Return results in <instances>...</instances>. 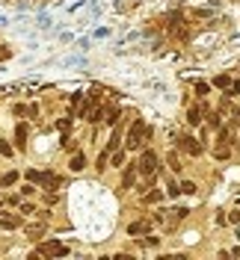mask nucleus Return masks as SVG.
<instances>
[{"label": "nucleus", "mask_w": 240, "mask_h": 260, "mask_svg": "<svg viewBox=\"0 0 240 260\" xmlns=\"http://www.w3.org/2000/svg\"><path fill=\"white\" fill-rule=\"evenodd\" d=\"M137 157V169H140V178H160V172L166 169L163 166V154H160L154 145H145Z\"/></svg>", "instance_id": "1"}, {"label": "nucleus", "mask_w": 240, "mask_h": 260, "mask_svg": "<svg viewBox=\"0 0 240 260\" xmlns=\"http://www.w3.org/2000/svg\"><path fill=\"white\" fill-rule=\"evenodd\" d=\"M175 148L187 157V160H202L205 154H208V148L199 142V136H196V130L190 127H184L181 133H178V139H175Z\"/></svg>", "instance_id": "2"}, {"label": "nucleus", "mask_w": 240, "mask_h": 260, "mask_svg": "<svg viewBox=\"0 0 240 260\" xmlns=\"http://www.w3.org/2000/svg\"><path fill=\"white\" fill-rule=\"evenodd\" d=\"M145 124L148 121H145L143 115H137L128 124V130H125V151L128 154H140L145 148Z\"/></svg>", "instance_id": "3"}, {"label": "nucleus", "mask_w": 240, "mask_h": 260, "mask_svg": "<svg viewBox=\"0 0 240 260\" xmlns=\"http://www.w3.org/2000/svg\"><path fill=\"white\" fill-rule=\"evenodd\" d=\"M33 130H36L33 121H27V118H15V127H12V145H15L18 154H27V151H30Z\"/></svg>", "instance_id": "4"}, {"label": "nucleus", "mask_w": 240, "mask_h": 260, "mask_svg": "<svg viewBox=\"0 0 240 260\" xmlns=\"http://www.w3.org/2000/svg\"><path fill=\"white\" fill-rule=\"evenodd\" d=\"M36 248H39V254L42 257H68V254H74V248H71V243H63V240H39L36 243Z\"/></svg>", "instance_id": "5"}, {"label": "nucleus", "mask_w": 240, "mask_h": 260, "mask_svg": "<svg viewBox=\"0 0 240 260\" xmlns=\"http://www.w3.org/2000/svg\"><path fill=\"white\" fill-rule=\"evenodd\" d=\"M137 180H140V169H137V157L130 154V160L119 169V192H134V186H137Z\"/></svg>", "instance_id": "6"}, {"label": "nucleus", "mask_w": 240, "mask_h": 260, "mask_svg": "<svg viewBox=\"0 0 240 260\" xmlns=\"http://www.w3.org/2000/svg\"><path fill=\"white\" fill-rule=\"evenodd\" d=\"M148 231H154V222H151V216H148V210L137 213V219H130L128 225H125V237H145Z\"/></svg>", "instance_id": "7"}, {"label": "nucleus", "mask_w": 240, "mask_h": 260, "mask_svg": "<svg viewBox=\"0 0 240 260\" xmlns=\"http://www.w3.org/2000/svg\"><path fill=\"white\" fill-rule=\"evenodd\" d=\"M21 234H24V240L27 243H39V240H45L50 234V222H42V219H27L24 228H21Z\"/></svg>", "instance_id": "8"}, {"label": "nucleus", "mask_w": 240, "mask_h": 260, "mask_svg": "<svg viewBox=\"0 0 240 260\" xmlns=\"http://www.w3.org/2000/svg\"><path fill=\"white\" fill-rule=\"evenodd\" d=\"M24 222H27V216H21L15 207H3V210H0V231H3V234L21 231V228H24Z\"/></svg>", "instance_id": "9"}, {"label": "nucleus", "mask_w": 240, "mask_h": 260, "mask_svg": "<svg viewBox=\"0 0 240 260\" xmlns=\"http://www.w3.org/2000/svg\"><path fill=\"white\" fill-rule=\"evenodd\" d=\"M166 201H169V198H166V189H160V183L148 186L143 195H137L140 210H145V207H157V204H166Z\"/></svg>", "instance_id": "10"}, {"label": "nucleus", "mask_w": 240, "mask_h": 260, "mask_svg": "<svg viewBox=\"0 0 240 260\" xmlns=\"http://www.w3.org/2000/svg\"><path fill=\"white\" fill-rule=\"evenodd\" d=\"M184 160H187V157H184L175 145H169L166 151H163V166H166L172 175H178V178H184V169H187V166H184Z\"/></svg>", "instance_id": "11"}, {"label": "nucleus", "mask_w": 240, "mask_h": 260, "mask_svg": "<svg viewBox=\"0 0 240 260\" xmlns=\"http://www.w3.org/2000/svg\"><path fill=\"white\" fill-rule=\"evenodd\" d=\"M122 113H125V104L107 98V101H104V127L110 130L113 124H119V121H122Z\"/></svg>", "instance_id": "12"}, {"label": "nucleus", "mask_w": 240, "mask_h": 260, "mask_svg": "<svg viewBox=\"0 0 240 260\" xmlns=\"http://www.w3.org/2000/svg\"><path fill=\"white\" fill-rule=\"evenodd\" d=\"M89 166H92V162H89V154H86L83 148H80V151H74V154H68V162H65V169H68L74 178H77V175H83Z\"/></svg>", "instance_id": "13"}, {"label": "nucleus", "mask_w": 240, "mask_h": 260, "mask_svg": "<svg viewBox=\"0 0 240 260\" xmlns=\"http://www.w3.org/2000/svg\"><path fill=\"white\" fill-rule=\"evenodd\" d=\"M181 83L190 86L196 98H210L214 95V86H210V80H205V77H184V74H181Z\"/></svg>", "instance_id": "14"}, {"label": "nucleus", "mask_w": 240, "mask_h": 260, "mask_svg": "<svg viewBox=\"0 0 240 260\" xmlns=\"http://www.w3.org/2000/svg\"><path fill=\"white\" fill-rule=\"evenodd\" d=\"M202 121H205V110H202V104H199V101H193L190 107H184V127L196 130Z\"/></svg>", "instance_id": "15"}, {"label": "nucleus", "mask_w": 240, "mask_h": 260, "mask_svg": "<svg viewBox=\"0 0 240 260\" xmlns=\"http://www.w3.org/2000/svg\"><path fill=\"white\" fill-rule=\"evenodd\" d=\"M208 157L214 162H223V166H225V162L234 160V148H231V145H217V142H214V145L208 148Z\"/></svg>", "instance_id": "16"}, {"label": "nucleus", "mask_w": 240, "mask_h": 260, "mask_svg": "<svg viewBox=\"0 0 240 260\" xmlns=\"http://www.w3.org/2000/svg\"><path fill=\"white\" fill-rule=\"evenodd\" d=\"M21 178H24V172L15 169V166H9L6 172H0V186L3 189H15L18 183H21Z\"/></svg>", "instance_id": "17"}, {"label": "nucleus", "mask_w": 240, "mask_h": 260, "mask_svg": "<svg viewBox=\"0 0 240 260\" xmlns=\"http://www.w3.org/2000/svg\"><path fill=\"white\" fill-rule=\"evenodd\" d=\"M231 83H234V71H217V74L210 77L214 92H225V89H231Z\"/></svg>", "instance_id": "18"}, {"label": "nucleus", "mask_w": 240, "mask_h": 260, "mask_svg": "<svg viewBox=\"0 0 240 260\" xmlns=\"http://www.w3.org/2000/svg\"><path fill=\"white\" fill-rule=\"evenodd\" d=\"M36 201H39L42 207H54V210H57V204L63 201V192H57V189H39Z\"/></svg>", "instance_id": "19"}, {"label": "nucleus", "mask_w": 240, "mask_h": 260, "mask_svg": "<svg viewBox=\"0 0 240 260\" xmlns=\"http://www.w3.org/2000/svg\"><path fill=\"white\" fill-rule=\"evenodd\" d=\"M190 216H193L190 204H178V201H172V207H169V219H175V222H181V225H184Z\"/></svg>", "instance_id": "20"}, {"label": "nucleus", "mask_w": 240, "mask_h": 260, "mask_svg": "<svg viewBox=\"0 0 240 260\" xmlns=\"http://www.w3.org/2000/svg\"><path fill=\"white\" fill-rule=\"evenodd\" d=\"M50 127H54V133H74L77 121H74L71 115H63V118H54V121H50Z\"/></svg>", "instance_id": "21"}, {"label": "nucleus", "mask_w": 240, "mask_h": 260, "mask_svg": "<svg viewBox=\"0 0 240 260\" xmlns=\"http://www.w3.org/2000/svg\"><path fill=\"white\" fill-rule=\"evenodd\" d=\"M234 101H237V98H234V92H231V89H225V92H220V95H217V104H214V107H217L223 115H228V110H231V104H234Z\"/></svg>", "instance_id": "22"}, {"label": "nucleus", "mask_w": 240, "mask_h": 260, "mask_svg": "<svg viewBox=\"0 0 240 260\" xmlns=\"http://www.w3.org/2000/svg\"><path fill=\"white\" fill-rule=\"evenodd\" d=\"M92 169H95V175L104 178V172L110 169V151H104V148H101V151L95 154V160H92Z\"/></svg>", "instance_id": "23"}, {"label": "nucleus", "mask_w": 240, "mask_h": 260, "mask_svg": "<svg viewBox=\"0 0 240 260\" xmlns=\"http://www.w3.org/2000/svg\"><path fill=\"white\" fill-rule=\"evenodd\" d=\"M21 172H24V180H30V183H36V186H42V178H45V169H42V166H24Z\"/></svg>", "instance_id": "24"}, {"label": "nucleus", "mask_w": 240, "mask_h": 260, "mask_svg": "<svg viewBox=\"0 0 240 260\" xmlns=\"http://www.w3.org/2000/svg\"><path fill=\"white\" fill-rule=\"evenodd\" d=\"M27 121H33V124L42 121V101L39 98H30L27 101Z\"/></svg>", "instance_id": "25"}, {"label": "nucleus", "mask_w": 240, "mask_h": 260, "mask_svg": "<svg viewBox=\"0 0 240 260\" xmlns=\"http://www.w3.org/2000/svg\"><path fill=\"white\" fill-rule=\"evenodd\" d=\"M199 192H202V186L193 178H181V195L184 198H199Z\"/></svg>", "instance_id": "26"}, {"label": "nucleus", "mask_w": 240, "mask_h": 260, "mask_svg": "<svg viewBox=\"0 0 240 260\" xmlns=\"http://www.w3.org/2000/svg\"><path fill=\"white\" fill-rule=\"evenodd\" d=\"M205 124H208V127L214 130V133H217V130H220V127H223V124H225V115L220 113L217 107H214L210 113H205Z\"/></svg>", "instance_id": "27"}, {"label": "nucleus", "mask_w": 240, "mask_h": 260, "mask_svg": "<svg viewBox=\"0 0 240 260\" xmlns=\"http://www.w3.org/2000/svg\"><path fill=\"white\" fill-rule=\"evenodd\" d=\"M86 127H95V124H104V101L92 107V113L86 115V121H83Z\"/></svg>", "instance_id": "28"}, {"label": "nucleus", "mask_w": 240, "mask_h": 260, "mask_svg": "<svg viewBox=\"0 0 240 260\" xmlns=\"http://www.w3.org/2000/svg\"><path fill=\"white\" fill-rule=\"evenodd\" d=\"M128 160H130V154L125 151V148H119V151H113V154H110V169H113V172H119Z\"/></svg>", "instance_id": "29"}, {"label": "nucleus", "mask_w": 240, "mask_h": 260, "mask_svg": "<svg viewBox=\"0 0 240 260\" xmlns=\"http://www.w3.org/2000/svg\"><path fill=\"white\" fill-rule=\"evenodd\" d=\"M36 210H39V201H36V198H24V201L18 204V213L27 216V219H36Z\"/></svg>", "instance_id": "30"}, {"label": "nucleus", "mask_w": 240, "mask_h": 260, "mask_svg": "<svg viewBox=\"0 0 240 260\" xmlns=\"http://www.w3.org/2000/svg\"><path fill=\"white\" fill-rule=\"evenodd\" d=\"M0 157H3V160H15V157H18L15 145H12V142H9V136H3V133H0Z\"/></svg>", "instance_id": "31"}, {"label": "nucleus", "mask_w": 240, "mask_h": 260, "mask_svg": "<svg viewBox=\"0 0 240 260\" xmlns=\"http://www.w3.org/2000/svg\"><path fill=\"white\" fill-rule=\"evenodd\" d=\"M21 201H24V198H21V192H12V189H3V207H15L18 210V204H21Z\"/></svg>", "instance_id": "32"}, {"label": "nucleus", "mask_w": 240, "mask_h": 260, "mask_svg": "<svg viewBox=\"0 0 240 260\" xmlns=\"http://www.w3.org/2000/svg\"><path fill=\"white\" fill-rule=\"evenodd\" d=\"M15 189L21 192V198H36V195H39V186H36V183H30V180H24V183H18Z\"/></svg>", "instance_id": "33"}, {"label": "nucleus", "mask_w": 240, "mask_h": 260, "mask_svg": "<svg viewBox=\"0 0 240 260\" xmlns=\"http://www.w3.org/2000/svg\"><path fill=\"white\" fill-rule=\"evenodd\" d=\"M9 115H12V118H27V104L12 101V104H9Z\"/></svg>", "instance_id": "34"}, {"label": "nucleus", "mask_w": 240, "mask_h": 260, "mask_svg": "<svg viewBox=\"0 0 240 260\" xmlns=\"http://www.w3.org/2000/svg\"><path fill=\"white\" fill-rule=\"evenodd\" d=\"M214 225L217 228H228V210H225V207H220V210L214 213Z\"/></svg>", "instance_id": "35"}, {"label": "nucleus", "mask_w": 240, "mask_h": 260, "mask_svg": "<svg viewBox=\"0 0 240 260\" xmlns=\"http://www.w3.org/2000/svg\"><path fill=\"white\" fill-rule=\"evenodd\" d=\"M12 56H15V50H12L9 45H6V42H3V39H0V65H3V62H9Z\"/></svg>", "instance_id": "36"}, {"label": "nucleus", "mask_w": 240, "mask_h": 260, "mask_svg": "<svg viewBox=\"0 0 240 260\" xmlns=\"http://www.w3.org/2000/svg\"><path fill=\"white\" fill-rule=\"evenodd\" d=\"M89 48H92V39H89V36H80V39H74V50L86 53Z\"/></svg>", "instance_id": "37"}, {"label": "nucleus", "mask_w": 240, "mask_h": 260, "mask_svg": "<svg viewBox=\"0 0 240 260\" xmlns=\"http://www.w3.org/2000/svg\"><path fill=\"white\" fill-rule=\"evenodd\" d=\"M240 225V207L237 204H231V210H228V228Z\"/></svg>", "instance_id": "38"}, {"label": "nucleus", "mask_w": 240, "mask_h": 260, "mask_svg": "<svg viewBox=\"0 0 240 260\" xmlns=\"http://www.w3.org/2000/svg\"><path fill=\"white\" fill-rule=\"evenodd\" d=\"M60 65H65V68H77V65H86V56H68V59H63Z\"/></svg>", "instance_id": "39"}, {"label": "nucleus", "mask_w": 240, "mask_h": 260, "mask_svg": "<svg viewBox=\"0 0 240 260\" xmlns=\"http://www.w3.org/2000/svg\"><path fill=\"white\" fill-rule=\"evenodd\" d=\"M154 139H157V127L145 124V145H154Z\"/></svg>", "instance_id": "40"}, {"label": "nucleus", "mask_w": 240, "mask_h": 260, "mask_svg": "<svg viewBox=\"0 0 240 260\" xmlns=\"http://www.w3.org/2000/svg\"><path fill=\"white\" fill-rule=\"evenodd\" d=\"M110 36H113L110 27H98V30L92 32V39H98V42H104V39H110Z\"/></svg>", "instance_id": "41"}, {"label": "nucleus", "mask_w": 240, "mask_h": 260, "mask_svg": "<svg viewBox=\"0 0 240 260\" xmlns=\"http://www.w3.org/2000/svg\"><path fill=\"white\" fill-rule=\"evenodd\" d=\"M60 42H63V45H74V36H71V32H60Z\"/></svg>", "instance_id": "42"}, {"label": "nucleus", "mask_w": 240, "mask_h": 260, "mask_svg": "<svg viewBox=\"0 0 240 260\" xmlns=\"http://www.w3.org/2000/svg\"><path fill=\"white\" fill-rule=\"evenodd\" d=\"M231 92H234V98L240 101V77H234V83H231Z\"/></svg>", "instance_id": "43"}, {"label": "nucleus", "mask_w": 240, "mask_h": 260, "mask_svg": "<svg viewBox=\"0 0 240 260\" xmlns=\"http://www.w3.org/2000/svg\"><path fill=\"white\" fill-rule=\"evenodd\" d=\"M228 251H231V257H240V243H237V245H231Z\"/></svg>", "instance_id": "44"}, {"label": "nucleus", "mask_w": 240, "mask_h": 260, "mask_svg": "<svg viewBox=\"0 0 240 260\" xmlns=\"http://www.w3.org/2000/svg\"><path fill=\"white\" fill-rule=\"evenodd\" d=\"M130 3V12H134V9H140V6H143V0H128Z\"/></svg>", "instance_id": "45"}, {"label": "nucleus", "mask_w": 240, "mask_h": 260, "mask_svg": "<svg viewBox=\"0 0 240 260\" xmlns=\"http://www.w3.org/2000/svg\"><path fill=\"white\" fill-rule=\"evenodd\" d=\"M42 3H48V6H63V0H42Z\"/></svg>", "instance_id": "46"}, {"label": "nucleus", "mask_w": 240, "mask_h": 260, "mask_svg": "<svg viewBox=\"0 0 240 260\" xmlns=\"http://www.w3.org/2000/svg\"><path fill=\"white\" fill-rule=\"evenodd\" d=\"M0 3H3V6H12V3H15V0H0Z\"/></svg>", "instance_id": "47"}, {"label": "nucleus", "mask_w": 240, "mask_h": 260, "mask_svg": "<svg viewBox=\"0 0 240 260\" xmlns=\"http://www.w3.org/2000/svg\"><path fill=\"white\" fill-rule=\"evenodd\" d=\"M223 3H237V0H223Z\"/></svg>", "instance_id": "48"}, {"label": "nucleus", "mask_w": 240, "mask_h": 260, "mask_svg": "<svg viewBox=\"0 0 240 260\" xmlns=\"http://www.w3.org/2000/svg\"><path fill=\"white\" fill-rule=\"evenodd\" d=\"M0 210H3V198H0Z\"/></svg>", "instance_id": "49"}, {"label": "nucleus", "mask_w": 240, "mask_h": 260, "mask_svg": "<svg viewBox=\"0 0 240 260\" xmlns=\"http://www.w3.org/2000/svg\"><path fill=\"white\" fill-rule=\"evenodd\" d=\"M237 3H240V0H237Z\"/></svg>", "instance_id": "50"}]
</instances>
